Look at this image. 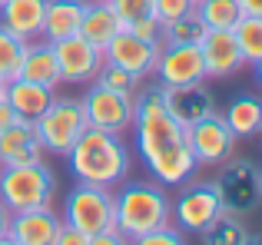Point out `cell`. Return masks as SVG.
<instances>
[{
  "label": "cell",
  "mask_w": 262,
  "mask_h": 245,
  "mask_svg": "<svg viewBox=\"0 0 262 245\" xmlns=\"http://www.w3.org/2000/svg\"><path fill=\"white\" fill-rule=\"evenodd\" d=\"M133 129H136V149H140L146 169L160 186H183L196 176L199 162L186 139V126L173 119L163 100V86L143 90L136 96V113H133Z\"/></svg>",
  "instance_id": "cell-1"
},
{
  "label": "cell",
  "mask_w": 262,
  "mask_h": 245,
  "mask_svg": "<svg viewBox=\"0 0 262 245\" xmlns=\"http://www.w3.org/2000/svg\"><path fill=\"white\" fill-rule=\"evenodd\" d=\"M70 159V173L77 182L86 186H116L126 179L129 173V149L123 146L120 133H106V129L86 126L83 136L73 142V149L67 153Z\"/></svg>",
  "instance_id": "cell-2"
},
{
  "label": "cell",
  "mask_w": 262,
  "mask_h": 245,
  "mask_svg": "<svg viewBox=\"0 0 262 245\" xmlns=\"http://www.w3.org/2000/svg\"><path fill=\"white\" fill-rule=\"evenodd\" d=\"M173 219V202L166 199L163 186L153 182H129L113 195V222L123 239H140Z\"/></svg>",
  "instance_id": "cell-3"
},
{
  "label": "cell",
  "mask_w": 262,
  "mask_h": 245,
  "mask_svg": "<svg viewBox=\"0 0 262 245\" xmlns=\"http://www.w3.org/2000/svg\"><path fill=\"white\" fill-rule=\"evenodd\" d=\"M53 192H57V179L43 166V159L20 162V166H0V202L10 212L50 206Z\"/></svg>",
  "instance_id": "cell-4"
},
{
  "label": "cell",
  "mask_w": 262,
  "mask_h": 245,
  "mask_svg": "<svg viewBox=\"0 0 262 245\" xmlns=\"http://www.w3.org/2000/svg\"><path fill=\"white\" fill-rule=\"evenodd\" d=\"M40 133V142H43V153H53V156H67L73 149V142L83 136V129L90 126L86 122V113H83V103L73 96H53L50 106L33 119Z\"/></svg>",
  "instance_id": "cell-5"
},
{
  "label": "cell",
  "mask_w": 262,
  "mask_h": 245,
  "mask_svg": "<svg viewBox=\"0 0 262 245\" xmlns=\"http://www.w3.org/2000/svg\"><path fill=\"white\" fill-rule=\"evenodd\" d=\"M63 226H73L93 239V235L106 232V229H116L113 222V192L103 186H86V182H77L73 192L67 195L63 206Z\"/></svg>",
  "instance_id": "cell-6"
},
{
  "label": "cell",
  "mask_w": 262,
  "mask_h": 245,
  "mask_svg": "<svg viewBox=\"0 0 262 245\" xmlns=\"http://www.w3.org/2000/svg\"><path fill=\"white\" fill-rule=\"evenodd\" d=\"M83 113L86 122L106 133H123L133 126V113H136V96L133 93H116L110 86L90 83V90L83 93Z\"/></svg>",
  "instance_id": "cell-7"
},
{
  "label": "cell",
  "mask_w": 262,
  "mask_h": 245,
  "mask_svg": "<svg viewBox=\"0 0 262 245\" xmlns=\"http://www.w3.org/2000/svg\"><path fill=\"white\" fill-rule=\"evenodd\" d=\"M216 192L223 199V209L232 215H246L259 206L262 186H259V166L249 159H232L229 166H223L216 179Z\"/></svg>",
  "instance_id": "cell-8"
},
{
  "label": "cell",
  "mask_w": 262,
  "mask_h": 245,
  "mask_svg": "<svg viewBox=\"0 0 262 245\" xmlns=\"http://www.w3.org/2000/svg\"><path fill=\"white\" fill-rule=\"evenodd\" d=\"M219 212H226V209H223V199L216 192V182H192V186H186L173 206L179 229L192 232V235H203L219 219Z\"/></svg>",
  "instance_id": "cell-9"
},
{
  "label": "cell",
  "mask_w": 262,
  "mask_h": 245,
  "mask_svg": "<svg viewBox=\"0 0 262 245\" xmlns=\"http://www.w3.org/2000/svg\"><path fill=\"white\" fill-rule=\"evenodd\" d=\"M186 139H189V149L199 166H219L236 149V136H232V129L226 126V119L219 113L186 126Z\"/></svg>",
  "instance_id": "cell-10"
},
{
  "label": "cell",
  "mask_w": 262,
  "mask_h": 245,
  "mask_svg": "<svg viewBox=\"0 0 262 245\" xmlns=\"http://www.w3.org/2000/svg\"><path fill=\"white\" fill-rule=\"evenodd\" d=\"M153 73L160 77V86L206 83V63L199 43H163Z\"/></svg>",
  "instance_id": "cell-11"
},
{
  "label": "cell",
  "mask_w": 262,
  "mask_h": 245,
  "mask_svg": "<svg viewBox=\"0 0 262 245\" xmlns=\"http://www.w3.org/2000/svg\"><path fill=\"white\" fill-rule=\"evenodd\" d=\"M60 66V83H93L96 70L103 66V50L93 43H86L80 33L53 43Z\"/></svg>",
  "instance_id": "cell-12"
},
{
  "label": "cell",
  "mask_w": 262,
  "mask_h": 245,
  "mask_svg": "<svg viewBox=\"0 0 262 245\" xmlns=\"http://www.w3.org/2000/svg\"><path fill=\"white\" fill-rule=\"evenodd\" d=\"M60 229H63V219L50 206L24 209V212H10L4 242H10V245H53Z\"/></svg>",
  "instance_id": "cell-13"
},
{
  "label": "cell",
  "mask_w": 262,
  "mask_h": 245,
  "mask_svg": "<svg viewBox=\"0 0 262 245\" xmlns=\"http://www.w3.org/2000/svg\"><path fill=\"white\" fill-rule=\"evenodd\" d=\"M160 50H163V43H146V40H140L133 30L123 27V30L103 46V60L123 66V70H129V73H136V77H149L153 66H156Z\"/></svg>",
  "instance_id": "cell-14"
},
{
  "label": "cell",
  "mask_w": 262,
  "mask_h": 245,
  "mask_svg": "<svg viewBox=\"0 0 262 245\" xmlns=\"http://www.w3.org/2000/svg\"><path fill=\"white\" fill-rule=\"evenodd\" d=\"M199 53H203V63H206V77H216V80L239 73L246 63L232 30H206L203 40H199Z\"/></svg>",
  "instance_id": "cell-15"
},
{
  "label": "cell",
  "mask_w": 262,
  "mask_h": 245,
  "mask_svg": "<svg viewBox=\"0 0 262 245\" xmlns=\"http://www.w3.org/2000/svg\"><path fill=\"white\" fill-rule=\"evenodd\" d=\"M43 159V142L33 126V119H13L7 129H0V166H20V162Z\"/></svg>",
  "instance_id": "cell-16"
},
{
  "label": "cell",
  "mask_w": 262,
  "mask_h": 245,
  "mask_svg": "<svg viewBox=\"0 0 262 245\" xmlns=\"http://www.w3.org/2000/svg\"><path fill=\"white\" fill-rule=\"evenodd\" d=\"M163 100H166V110L173 113V119L183 122V126H192V122L216 113V100H212V93L203 83L163 86Z\"/></svg>",
  "instance_id": "cell-17"
},
{
  "label": "cell",
  "mask_w": 262,
  "mask_h": 245,
  "mask_svg": "<svg viewBox=\"0 0 262 245\" xmlns=\"http://www.w3.org/2000/svg\"><path fill=\"white\" fill-rule=\"evenodd\" d=\"M43 10H47V0H4L0 4V27L17 33L20 40H40Z\"/></svg>",
  "instance_id": "cell-18"
},
{
  "label": "cell",
  "mask_w": 262,
  "mask_h": 245,
  "mask_svg": "<svg viewBox=\"0 0 262 245\" xmlns=\"http://www.w3.org/2000/svg\"><path fill=\"white\" fill-rule=\"evenodd\" d=\"M20 80H30L40 83L47 90H57L60 86V66H57V53H53L50 40H30L24 53V63H20Z\"/></svg>",
  "instance_id": "cell-19"
},
{
  "label": "cell",
  "mask_w": 262,
  "mask_h": 245,
  "mask_svg": "<svg viewBox=\"0 0 262 245\" xmlns=\"http://www.w3.org/2000/svg\"><path fill=\"white\" fill-rule=\"evenodd\" d=\"M123 30V20L116 17V10L110 7V0H90L86 10H83V20H80V37L93 46H106L116 33Z\"/></svg>",
  "instance_id": "cell-20"
},
{
  "label": "cell",
  "mask_w": 262,
  "mask_h": 245,
  "mask_svg": "<svg viewBox=\"0 0 262 245\" xmlns=\"http://www.w3.org/2000/svg\"><path fill=\"white\" fill-rule=\"evenodd\" d=\"M86 0H47L43 10V33L40 37L57 43V40H67L80 30V20H83Z\"/></svg>",
  "instance_id": "cell-21"
},
{
  "label": "cell",
  "mask_w": 262,
  "mask_h": 245,
  "mask_svg": "<svg viewBox=\"0 0 262 245\" xmlns=\"http://www.w3.org/2000/svg\"><path fill=\"white\" fill-rule=\"evenodd\" d=\"M4 96H7V103L13 106V113H17L20 119H37L40 113L50 106L53 90H47V86H40V83H30V80H20L17 77V80L7 83Z\"/></svg>",
  "instance_id": "cell-22"
},
{
  "label": "cell",
  "mask_w": 262,
  "mask_h": 245,
  "mask_svg": "<svg viewBox=\"0 0 262 245\" xmlns=\"http://www.w3.org/2000/svg\"><path fill=\"white\" fill-rule=\"evenodd\" d=\"M223 119H226V126L232 129L236 139H243V136H256L262 129V100L252 96V93H243V96H236L229 106H226Z\"/></svg>",
  "instance_id": "cell-23"
},
{
  "label": "cell",
  "mask_w": 262,
  "mask_h": 245,
  "mask_svg": "<svg viewBox=\"0 0 262 245\" xmlns=\"http://www.w3.org/2000/svg\"><path fill=\"white\" fill-rule=\"evenodd\" d=\"M196 17L206 30H232L243 17V7L239 0H196Z\"/></svg>",
  "instance_id": "cell-24"
},
{
  "label": "cell",
  "mask_w": 262,
  "mask_h": 245,
  "mask_svg": "<svg viewBox=\"0 0 262 245\" xmlns=\"http://www.w3.org/2000/svg\"><path fill=\"white\" fill-rule=\"evenodd\" d=\"M232 37H236L246 63H259V60H262V17L243 13L239 23L232 27Z\"/></svg>",
  "instance_id": "cell-25"
},
{
  "label": "cell",
  "mask_w": 262,
  "mask_h": 245,
  "mask_svg": "<svg viewBox=\"0 0 262 245\" xmlns=\"http://www.w3.org/2000/svg\"><path fill=\"white\" fill-rule=\"evenodd\" d=\"M30 40H20L17 33H10L7 27H0V80L10 83L20 77V63H24V53Z\"/></svg>",
  "instance_id": "cell-26"
},
{
  "label": "cell",
  "mask_w": 262,
  "mask_h": 245,
  "mask_svg": "<svg viewBox=\"0 0 262 245\" xmlns=\"http://www.w3.org/2000/svg\"><path fill=\"white\" fill-rule=\"evenodd\" d=\"M203 242H209V245H246L249 242V232L239 222V215L219 212V219L203 232Z\"/></svg>",
  "instance_id": "cell-27"
},
{
  "label": "cell",
  "mask_w": 262,
  "mask_h": 245,
  "mask_svg": "<svg viewBox=\"0 0 262 245\" xmlns=\"http://www.w3.org/2000/svg\"><path fill=\"white\" fill-rule=\"evenodd\" d=\"M203 33H206V23L192 10L186 17H176L169 23H163V43H199Z\"/></svg>",
  "instance_id": "cell-28"
},
{
  "label": "cell",
  "mask_w": 262,
  "mask_h": 245,
  "mask_svg": "<svg viewBox=\"0 0 262 245\" xmlns=\"http://www.w3.org/2000/svg\"><path fill=\"white\" fill-rule=\"evenodd\" d=\"M93 80H96L100 86H110V90H116V93H133V96H136V90H140V80H143V77H136V73H129V70H123V66L106 63V60H103V66L96 70Z\"/></svg>",
  "instance_id": "cell-29"
},
{
  "label": "cell",
  "mask_w": 262,
  "mask_h": 245,
  "mask_svg": "<svg viewBox=\"0 0 262 245\" xmlns=\"http://www.w3.org/2000/svg\"><path fill=\"white\" fill-rule=\"evenodd\" d=\"M153 4L156 0H110V7L116 10V17L123 20V27H129L140 17H153Z\"/></svg>",
  "instance_id": "cell-30"
},
{
  "label": "cell",
  "mask_w": 262,
  "mask_h": 245,
  "mask_svg": "<svg viewBox=\"0 0 262 245\" xmlns=\"http://www.w3.org/2000/svg\"><path fill=\"white\" fill-rule=\"evenodd\" d=\"M196 10V0H156L153 4V17L160 23H169L176 17H186V13Z\"/></svg>",
  "instance_id": "cell-31"
},
{
  "label": "cell",
  "mask_w": 262,
  "mask_h": 245,
  "mask_svg": "<svg viewBox=\"0 0 262 245\" xmlns=\"http://www.w3.org/2000/svg\"><path fill=\"white\" fill-rule=\"evenodd\" d=\"M126 30H133L136 37L146 40V43H163V23L156 17H140V20H133Z\"/></svg>",
  "instance_id": "cell-32"
},
{
  "label": "cell",
  "mask_w": 262,
  "mask_h": 245,
  "mask_svg": "<svg viewBox=\"0 0 262 245\" xmlns=\"http://www.w3.org/2000/svg\"><path fill=\"white\" fill-rule=\"evenodd\" d=\"M136 242H140V245H183V235H179V229H173L166 222V226H160V229H153V232L140 235Z\"/></svg>",
  "instance_id": "cell-33"
},
{
  "label": "cell",
  "mask_w": 262,
  "mask_h": 245,
  "mask_svg": "<svg viewBox=\"0 0 262 245\" xmlns=\"http://www.w3.org/2000/svg\"><path fill=\"white\" fill-rule=\"evenodd\" d=\"M53 245H90V239L83 232H80V229H73V226H63L57 232V242Z\"/></svg>",
  "instance_id": "cell-34"
},
{
  "label": "cell",
  "mask_w": 262,
  "mask_h": 245,
  "mask_svg": "<svg viewBox=\"0 0 262 245\" xmlns=\"http://www.w3.org/2000/svg\"><path fill=\"white\" fill-rule=\"evenodd\" d=\"M17 119V113H13V106L7 103V96H0V129H7L10 122Z\"/></svg>",
  "instance_id": "cell-35"
},
{
  "label": "cell",
  "mask_w": 262,
  "mask_h": 245,
  "mask_svg": "<svg viewBox=\"0 0 262 245\" xmlns=\"http://www.w3.org/2000/svg\"><path fill=\"white\" fill-rule=\"evenodd\" d=\"M243 13H252V17H262V0H239Z\"/></svg>",
  "instance_id": "cell-36"
},
{
  "label": "cell",
  "mask_w": 262,
  "mask_h": 245,
  "mask_svg": "<svg viewBox=\"0 0 262 245\" xmlns=\"http://www.w3.org/2000/svg\"><path fill=\"white\" fill-rule=\"evenodd\" d=\"M7 222H10V209L0 202V242H4V235H7Z\"/></svg>",
  "instance_id": "cell-37"
},
{
  "label": "cell",
  "mask_w": 262,
  "mask_h": 245,
  "mask_svg": "<svg viewBox=\"0 0 262 245\" xmlns=\"http://www.w3.org/2000/svg\"><path fill=\"white\" fill-rule=\"evenodd\" d=\"M252 66H256V77H259V83H262V60H259V63H252Z\"/></svg>",
  "instance_id": "cell-38"
},
{
  "label": "cell",
  "mask_w": 262,
  "mask_h": 245,
  "mask_svg": "<svg viewBox=\"0 0 262 245\" xmlns=\"http://www.w3.org/2000/svg\"><path fill=\"white\" fill-rule=\"evenodd\" d=\"M4 90H7V83H4V80H0V96H4Z\"/></svg>",
  "instance_id": "cell-39"
},
{
  "label": "cell",
  "mask_w": 262,
  "mask_h": 245,
  "mask_svg": "<svg viewBox=\"0 0 262 245\" xmlns=\"http://www.w3.org/2000/svg\"><path fill=\"white\" fill-rule=\"evenodd\" d=\"M259 186H262V169H259Z\"/></svg>",
  "instance_id": "cell-40"
},
{
  "label": "cell",
  "mask_w": 262,
  "mask_h": 245,
  "mask_svg": "<svg viewBox=\"0 0 262 245\" xmlns=\"http://www.w3.org/2000/svg\"><path fill=\"white\" fill-rule=\"evenodd\" d=\"M0 4H4V0H0Z\"/></svg>",
  "instance_id": "cell-41"
},
{
  "label": "cell",
  "mask_w": 262,
  "mask_h": 245,
  "mask_svg": "<svg viewBox=\"0 0 262 245\" xmlns=\"http://www.w3.org/2000/svg\"><path fill=\"white\" fill-rule=\"evenodd\" d=\"M259 133H262V129H259Z\"/></svg>",
  "instance_id": "cell-42"
}]
</instances>
